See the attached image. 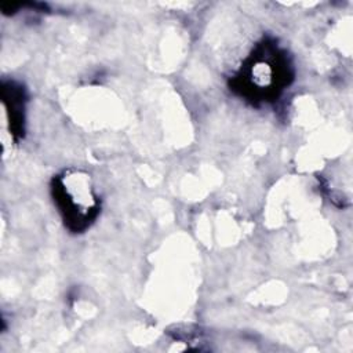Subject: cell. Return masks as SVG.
I'll use <instances>...</instances> for the list:
<instances>
[{"label": "cell", "mask_w": 353, "mask_h": 353, "mask_svg": "<svg viewBox=\"0 0 353 353\" xmlns=\"http://www.w3.org/2000/svg\"><path fill=\"white\" fill-rule=\"evenodd\" d=\"M292 80V68L283 48L263 40L243 62L232 80V87L248 101L269 102L276 99Z\"/></svg>", "instance_id": "1"}, {"label": "cell", "mask_w": 353, "mask_h": 353, "mask_svg": "<svg viewBox=\"0 0 353 353\" xmlns=\"http://www.w3.org/2000/svg\"><path fill=\"white\" fill-rule=\"evenodd\" d=\"M52 197L68 229L83 232L99 212V197L91 176L76 168L65 170L52 181Z\"/></svg>", "instance_id": "2"}, {"label": "cell", "mask_w": 353, "mask_h": 353, "mask_svg": "<svg viewBox=\"0 0 353 353\" xmlns=\"http://www.w3.org/2000/svg\"><path fill=\"white\" fill-rule=\"evenodd\" d=\"M3 98L10 113L12 134H19L23 123V92L21 91V87H15L14 83H10L8 87H3Z\"/></svg>", "instance_id": "3"}]
</instances>
